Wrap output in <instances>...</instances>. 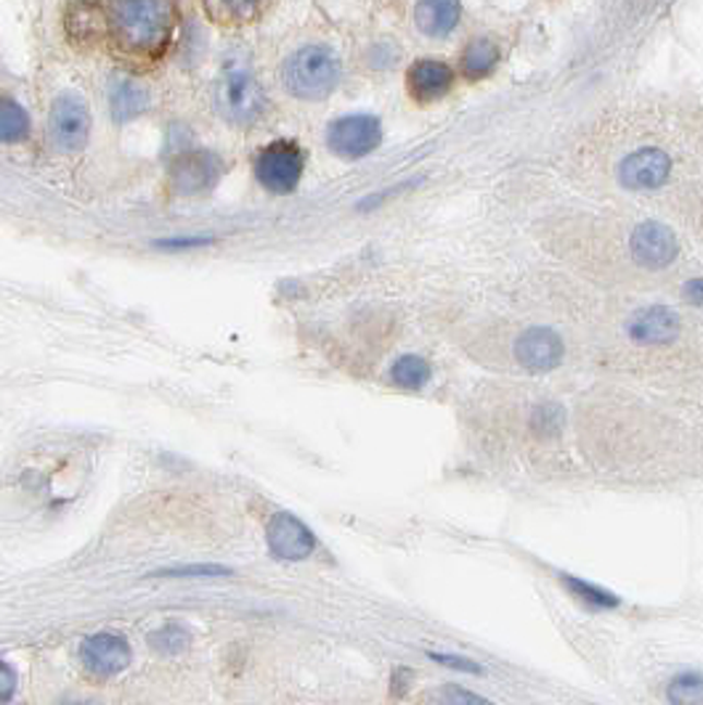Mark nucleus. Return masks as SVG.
Masks as SVG:
<instances>
[{"instance_id": "nucleus-19", "label": "nucleus", "mask_w": 703, "mask_h": 705, "mask_svg": "<svg viewBox=\"0 0 703 705\" xmlns=\"http://www.w3.org/2000/svg\"><path fill=\"white\" fill-rule=\"evenodd\" d=\"M27 109L14 98H0V144H20L29 135Z\"/></svg>"}, {"instance_id": "nucleus-3", "label": "nucleus", "mask_w": 703, "mask_h": 705, "mask_svg": "<svg viewBox=\"0 0 703 705\" xmlns=\"http://www.w3.org/2000/svg\"><path fill=\"white\" fill-rule=\"evenodd\" d=\"M215 109L231 126H252L266 109L261 83L248 70H226L215 83Z\"/></svg>"}, {"instance_id": "nucleus-5", "label": "nucleus", "mask_w": 703, "mask_h": 705, "mask_svg": "<svg viewBox=\"0 0 703 705\" xmlns=\"http://www.w3.org/2000/svg\"><path fill=\"white\" fill-rule=\"evenodd\" d=\"M91 115L88 104L75 93H61L48 115V135L53 146L64 154H75L88 144Z\"/></svg>"}, {"instance_id": "nucleus-7", "label": "nucleus", "mask_w": 703, "mask_h": 705, "mask_svg": "<svg viewBox=\"0 0 703 705\" xmlns=\"http://www.w3.org/2000/svg\"><path fill=\"white\" fill-rule=\"evenodd\" d=\"M221 176H224V163L218 159V154L202 152V148L178 154L168 167L172 191L183 196L205 194L218 183Z\"/></svg>"}, {"instance_id": "nucleus-13", "label": "nucleus", "mask_w": 703, "mask_h": 705, "mask_svg": "<svg viewBox=\"0 0 703 705\" xmlns=\"http://www.w3.org/2000/svg\"><path fill=\"white\" fill-rule=\"evenodd\" d=\"M680 315L666 306L643 308L632 315L627 332L640 345H671L680 337Z\"/></svg>"}, {"instance_id": "nucleus-26", "label": "nucleus", "mask_w": 703, "mask_h": 705, "mask_svg": "<svg viewBox=\"0 0 703 705\" xmlns=\"http://www.w3.org/2000/svg\"><path fill=\"white\" fill-rule=\"evenodd\" d=\"M560 419H563L560 408L541 406V408H536V414H534V427L539 432H545V435H550V432H555L560 427Z\"/></svg>"}, {"instance_id": "nucleus-30", "label": "nucleus", "mask_w": 703, "mask_h": 705, "mask_svg": "<svg viewBox=\"0 0 703 705\" xmlns=\"http://www.w3.org/2000/svg\"><path fill=\"white\" fill-rule=\"evenodd\" d=\"M443 701H446V703H486L484 697L465 695V692H460V690H456V686H449L446 695H443Z\"/></svg>"}, {"instance_id": "nucleus-6", "label": "nucleus", "mask_w": 703, "mask_h": 705, "mask_svg": "<svg viewBox=\"0 0 703 705\" xmlns=\"http://www.w3.org/2000/svg\"><path fill=\"white\" fill-rule=\"evenodd\" d=\"M382 144V126L374 115H345L326 128V146L343 159H361Z\"/></svg>"}, {"instance_id": "nucleus-2", "label": "nucleus", "mask_w": 703, "mask_h": 705, "mask_svg": "<svg viewBox=\"0 0 703 705\" xmlns=\"http://www.w3.org/2000/svg\"><path fill=\"white\" fill-rule=\"evenodd\" d=\"M285 88L303 101H322L341 83V59L324 46H306L287 59Z\"/></svg>"}, {"instance_id": "nucleus-1", "label": "nucleus", "mask_w": 703, "mask_h": 705, "mask_svg": "<svg viewBox=\"0 0 703 705\" xmlns=\"http://www.w3.org/2000/svg\"><path fill=\"white\" fill-rule=\"evenodd\" d=\"M178 11L172 0H112L107 9L109 43L122 59L152 64L168 51Z\"/></svg>"}, {"instance_id": "nucleus-8", "label": "nucleus", "mask_w": 703, "mask_h": 705, "mask_svg": "<svg viewBox=\"0 0 703 705\" xmlns=\"http://www.w3.org/2000/svg\"><path fill=\"white\" fill-rule=\"evenodd\" d=\"M266 543L271 557L282 562H300L308 560L317 549V536L300 517L293 512H276L271 515L266 525Z\"/></svg>"}, {"instance_id": "nucleus-21", "label": "nucleus", "mask_w": 703, "mask_h": 705, "mask_svg": "<svg viewBox=\"0 0 703 705\" xmlns=\"http://www.w3.org/2000/svg\"><path fill=\"white\" fill-rule=\"evenodd\" d=\"M563 581H565V586H569V589L576 594L579 602L589 605V608H616V605L621 602V599L616 597V594L600 589V586L589 584V581H584V578L563 575Z\"/></svg>"}, {"instance_id": "nucleus-11", "label": "nucleus", "mask_w": 703, "mask_h": 705, "mask_svg": "<svg viewBox=\"0 0 703 705\" xmlns=\"http://www.w3.org/2000/svg\"><path fill=\"white\" fill-rule=\"evenodd\" d=\"M515 361L532 374L558 369L563 361V339L550 326H528L515 339Z\"/></svg>"}, {"instance_id": "nucleus-16", "label": "nucleus", "mask_w": 703, "mask_h": 705, "mask_svg": "<svg viewBox=\"0 0 703 705\" xmlns=\"http://www.w3.org/2000/svg\"><path fill=\"white\" fill-rule=\"evenodd\" d=\"M269 0H202L207 16L224 27H242L263 14Z\"/></svg>"}, {"instance_id": "nucleus-14", "label": "nucleus", "mask_w": 703, "mask_h": 705, "mask_svg": "<svg viewBox=\"0 0 703 705\" xmlns=\"http://www.w3.org/2000/svg\"><path fill=\"white\" fill-rule=\"evenodd\" d=\"M454 85V72L446 61L419 59L406 72V88L419 104H433L446 96Z\"/></svg>"}, {"instance_id": "nucleus-28", "label": "nucleus", "mask_w": 703, "mask_h": 705, "mask_svg": "<svg viewBox=\"0 0 703 705\" xmlns=\"http://www.w3.org/2000/svg\"><path fill=\"white\" fill-rule=\"evenodd\" d=\"M430 658L436 660V664H446L449 668H460V671H473V673H480V666L476 660H467V658H460V655H443V653H430Z\"/></svg>"}, {"instance_id": "nucleus-23", "label": "nucleus", "mask_w": 703, "mask_h": 705, "mask_svg": "<svg viewBox=\"0 0 703 705\" xmlns=\"http://www.w3.org/2000/svg\"><path fill=\"white\" fill-rule=\"evenodd\" d=\"M150 642L157 649H163V653H178V649L189 645V631L176 626V623H168V626H163L159 631H154V634H150Z\"/></svg>"}, {"instance_id": "nucleus-24", "label": "nucleus", "mask_w": 703, "mask_h": 705, "mask_svg": "<svg viewBox=\"0 0 703 705\" xmlns=\"http://www.w3.org/2000/svg\"><path fill=\"white\" fill-rule=\"evenodd\" d=\"M157 578H218V575H231L224 565H187V567H165L154 573Z\"/></svg>"}, {"instance_id": "nucleus-9", "label": "nucleus", "mask_w": 703, "mask_h": 705, "mask_svg": "<svg viewBox=\"0 0 703 705\" xmlns=\"http://www.w3.org/2000/svg\"><path fill=\"white\" fill-rule=\"evenodd\" d=\"M629 250H632V258L640 265L651 271H662L680 255V241H677L675 231L666 223L645 220L629 237Z\"/></svg>"}, {"instance_id": "nucleus-4", "label": "nucleus", "mask_w": 703, "mask_h": 705, "mask_svg": "<svg viewBox=\"0 0 703 705\" xmlns=\"http://www.w3.org/2000/svg\"><path fill=\"white\" fill-rule=\"evenodd\" d=\"M306 170V154L295 141H274L255 157V178L271 194H293Z\"/></svg>"}, {"instance_id": "nucleus-29", "label": "nucleus", "mask_w": 703, "mask_h": 705, "mask_svg": "<svg viewBox=\"0 0 703 705\" xmlns=\"http://www.w3.org/2000/svg\"><path fill=\"white\" fill-rule=\"evenodd\" d=\"M682 297L690 302V306L703 308V278H690V282L684 284Z\"/></svg>"}, {"instance_id": "nucleus-18", "label": "nucleus", "mask_w": 703, "mask_h": 705, "mask_svg": "<svg viewBox=\"0 0 703 705\" xmlns=\"http://www.w3.org/2000/svg\"><path fill=\"white\" fill-rule=\"evenodd\" d=\"M497 61L499 51L495 43L480 37V40H473L462 53V72H465L467 80H484L495 72Z\"/></svg>"}, {"instance_id": "nucleus-20", "label": "nucleus", "mask_w": 703, "mask_h": 705, "mask_svg": "<svg viewBox=\"0 0 703 705\" xmlns=\"http://www.w3.org/2000/svg\"><path fill=\"white\" fill-rule=\"evenodd\" d=\"M393 385L401 390H422L430 382V363L419 356H401L391 367Z\"/></svg>"}, {"instance_id": "nucleus-17", "label": "nucleus", "mask_w": 703, "mask_h": 705, "mask_svg": "<svg viewBox=\"0 0 703 705\" xmlns=\"http://www.w3.org/2000/svg\"><path fill=\"white\" fill-rule=\"evenodd\" d=\"M109 107H112V117L117 122H128L133 117L144 115L146 107H150V93H146L144 85L120 77L109 91Z\"/></svg>"}, {"instance_id": "nucleus-12", "label": "nucleus", "mask_w": 703, "mask_h": 705, "mask_svg": "<svg viewBox=\"0 0 703 705\" xmlns=\"http://www.w3.org/2000/svg\"><path fill=\"white\" fill-rule=\"evenodd\" d=\"M80 658L94 677L109 679L131 666V645L117 634H94L80 647Z\"/></svg>"}, {"instance_id": "nucleus-27", "label": "nucleus", "mask_w": 703, "mask_h": 705, "mask_svg": "<svg viewBox=\"0 0 703 705\" xmlns=\"http://www.w3.org/2000/svg\"><path fill=\"white\" fill-rule=\"evenodd\" d=\"M16 686H20V677L5 660H0V703H9L14 697Z\"/></svg>"}, {"instance_id": "nucleus-10", "label": "nucleus", "mask_w": 703, "mask_h": 705, "mask_svg": "<svg viewBox=\"0 0 703 705\" xmlns=\"http://www.w3.org/2000/svg\"><path fill=\"white\" fill-rule=\"evenodd\" d=\"M671 176V157L664 148L645 146L627 154L619 165V183L629 191H653Z\"/></svg>"}, {"instance_id": "nucleus-22", "label": "nucleus", "mask_w": 703, "mask_h": 705, "mask_svg": "<svg viewBox=\"0 0 703 705\" xmlns=\"http://www.w3.org/2000/svg\"><path fill=\"white\" fill-rule=\"evenodd\" d=\"M671 703H701L703 701V677L695 671L680 673L669 684Z\"/></svg>"}, {"instance_id": "nucleus-15", "label": "nucleus", "mask_w": 703, "mask_h": 705, "mask_svg": "<svg viewBox=\"0 0 703 705\" xmlns=\"http://www.w3.org/2000/svg\"><path fill=\"white\" fill-rule=\"evenodd\" d=\"M460 0H417L415 22L417 29L428 37H446L460 24Z\"/></svg>"}, {"instance_id": "nucleus-25", "label": "nucleus", "mask_w": 703, "mask_h": 705, "mask_svg": "<svg viewBox=\"0 0 703 705\" xmlns=\"http://www.w3.org/2000/svg\"><path fill=\"white\" fill-rule=\"evenodd\" d=\"M213 244V237H172V239H157L154 247L157 250H194V247Z\"/></svg>"}]
</instances>
